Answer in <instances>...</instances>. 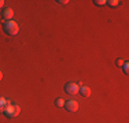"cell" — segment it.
<instances>
[{
    "label": "cell",
    "mask_w": 129,
    "mask_h": 123,
    "mask_svg": "<svg viewBox=\"0 0 129 123\" xmlns=\"http://www.w3.org/2000/svg\"><path fill=\"white\" fill-rule=\"evenodd\" d=\"M19 112H21V108H19V107H18L17 104L10 103V101L7 100V104H6L4 109H3V113H4L7 118L13 119V118H17V116L19 115Z\"/></svg>",
    "instance_id": "6da1fadb"
},
{
    "label": "cell",
    "mask_w": 129,
    "mask_h": 123,
    "mask_svg": "<svg viewBox=\"0 0 129 123\" xmlns=\"http://www.w3.org/2000/svg\"><path fill=\"white\" fill-rule=\"evenodd\" d=\"M3 30L7 36H17L18 32H19V26L15 21H4L3 22Z\"/></svg>",
    "instance_id": "7a4b0ae2"
},
{
    "label": "cell",
    "mask_w": 129,
    "mask_h": 123,
    "mask_svg": "<svg viewBox=\"0 0 129 123\" xmlns=\"http://www.w3.org/2000/svg\"><path fill=\"white\" fill-rule=\"evenodd\" d=\"M80 90V86L76 84V82H67L66 85H64V92H66L67 94H77Z\"/></svg>",
    "instance_id": "3957f363"
},
{
    "label": "cell",
    "mask_w": 129,
    "mask_h": 123,
    "mask_svg": "<svg viewBox=\"0 0 129 123\" xmlns=\"http://www.w3.org/2000/svg\"><path fill=\"white\" fill-rule=\"evenodd\" d=\"M64 107L69 112H77L78 111V103L76 100H67L64 101Z\"/></svg>",
    "instance_id": "277c9868"
},
{
    "label": "cell",
    "mask_w": 129,
    "mask_h": 123,
    "mask_svg": "<svg viewBox=\"0 0 129 123\" xmlns=\"http://www.w3.org/2000/svg\"><path fill=\"white\" fill-rule=\"evenodd\" d=\"M13 17H14V10L13 8H4L3 10V19L4 21H13Z\"/></svg>",
    "instance_id": "5b68a950"
},
{
    "label": "cell",
    "mask_w": 129,
    "mask_h": 123,
    "mask_svg": "<svg viewBox=\"0 0 129 123\" xmlns=\"http://www.w3.org/2000/svg\"><path fill=\"white\" fill-rule=\"evenodd\" d=\"M78 93L81 94L82 97H89L91 96V89L88 88V86H80V90H78Z\"/></svg>",
    "instance_id": "8992f818"
},
{
    "label": "cell",
    "mask_w": 129,
    "mask_h": 123,
    "mask_svg": "<svg viewBox=\"0 0 129 123\" xmlns=\"http://www.w3.org/2000/svg\"><path fill=\"white\" fill-rule=\"evenodd\" d=\"M55 105H56L58 108H62V107H64V100L63 98H56V100H55Z\"/></svg>",
    "instance_id": "52a82bcc"
},
{
    "label": "cell",
    "mask_w": 129,
    "mask_h": 123,
    "mask_svg": "<svg viewBox=\"0 0 129 123\" xmlns=\"http://www.w3.org/2000/svg\"><path fill=\"white\" fill-rule=\"evenodd\" d=\"M6 104H7V100H6L4 97H2V96H0V111H2V112H3V109H4Z\"/></svg>",
    "instance_id": "ba28073f"
},
{
    "label": "cell",
    "mask_w": 129,
    "mask_h": 123,
    "mask_svg": "<svg viewBox=\"0 0 129 123\" xmlns=\"http://www.w3.org/2000/svg\"><path fill=\"white\" fill-rule=\"evenodd\" d=\"M106 4H109L110 7H117L119 4V2L118 0H109V2H106Z\"/></svg>",
    "instance_id": "9c48e42d"
},
{
    "label": "cell",
    "mask_w": 129,
    "mask_h": 123,
    "mask_svg": "<svg viewBox=\"0 0 129 123\" xmlns=\"http://www.w3.org/2000/svg\"><path fill=\"white\" fill-rule=\"evenodd\" d=\"M122 70H124L125 74H129V63H128V62H125V63H124V66H122Z\"/></svg>",
    "instance_id": "30bf717a"
},
{
    "label": "cell",
    "mask_w": 129,
    "mask_h": 123,
    "mask_svg": "<svg viewBox=\"0 0 129 123\" xmlns=\"http://www.w3.org/2000/svg\"><path fill=\"white\" fill-rule=\"evenodd\" d=\"M93 3L96 6H103V4H106V0H95Z\"/></svg>",
    "instance_id": "8fae6325"
},
{
    "label": "cell",
    "mask_w": 129,
    "mask_h": 123,
    "mask_svg": "<svg viewBox=\"0 0 129 123\" xmlns=\"http://www.w3.org/2000/svg\"><path fill=\"white\" fill-rule=\"evenodd\" d=\"M115 63H117V66H118V67H122V66H124V63H125V62L122 60V59H117Z\"/></svg>",
    "instance_id": "7c38bea8"
},
{
    "label": "cell",
    "mask_w": 129,
    "mask_h": 123,
    "mask_svg": "<svg viewBox=\"0 0 129 123\" xmlns=\"http://www.w3.org/2000/svg\"><path fill=\"white\" fill-rule=\"evenodd\" d=\"M58 3H60V4H67V3H69V0H59Z\"/></svg>",
    "instance_id": "4fadbf2b"
},
{
    "label": "cell",
    "mask_w": 129,
    "mask_h": 123,
    "mask_svg": "<svg viewBox=\"0 0 129 123\" xmlns=\"http://www.w3.org/2000/svg\"><path fill=\"white\" fill-rule=\"evenodd\" d=\"M4 7V0H0V8Z\"/></svg>",
    "instance_id": "5bb4252c"
},
{
    "label": "cell",
    "mask_w": 129,
    "mask_h": 123,
    "mask_svg": "<svg viewBox=\"0 0 129 123\" xmlns=\"http://www.w3.org/2000/svg\"><path fill=\"white\" fill-rule=\"evenodd\" d=\"M2 79H3V73L0 71V81H2Z\"/></svg>",
    "instance_id": "9a60e30c"
}]
</instances>
